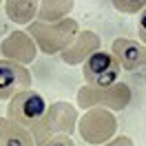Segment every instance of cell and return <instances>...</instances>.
Here are the masks:
<instances>
[{
    "label": "cell",
    "instance_id": "cell-5",
    "mask_svg": "<svg viewBox=\"0 0 146 146\" xmlns=\"http://www.w3.org/2000/svg\"><path fill=\"white\" fill-rule=\"evenodd\" d=\"M46 106H49V104L44 102V98L38 91L25 89V91L16 93L9 100V104H7V117H9L11 122L20 124V126L31 128L36 122L42 119Z\"/></svg>",
    "mask_w": 146,
    "mask_h": 146
},
{
    "label": "cell",
    "instance_id": "cell-3",
    "mask_svg": "<svg viewBox=\"0 0 146 146\" xmlns=\"http://www.w3.org/2000/svg\"><path fill=\"white\" fill-rule=\"evenodd\" d=\"M131 86L126 82H115L111 86H93L84 84L75 95V104L80 109H93V106H104L109 111H124L131 104Z\"/></svg>",
    "mask_w": 146,
    "mask_h": 146
},
{
    "label": "cell",
    "instance_id": "cell-17",
    "mask_svg": "<svg viewBox=\"0 0 146 146\" xmlns=\"http://www.w3.org/2000/svg\"><path fill=\"white\" fill-rule=\"evenodd\" d=\"M137 36H139V42L146 44V7L139 11V20H137Z\"/></svg>",
    "mask_w": 146,
    "mask_h": 146
},
{
    "label": "cell",
    "instance_id": "cell-18",
    "mask_svg": "<svg viewBox=\"0 0 146 146\" xmlns=\"http://www.w3.org/2000/svg\"><path fill=\"white\" fill-rule=\"evenodd\" d=\"M0 2H5V0H0Z\"/></svg>",
    "mask_w": 146,
    "mask_h": 146
},
{
    "label": "cell",
    "instance_id": "cell-8",
    "mask_svg": "<svg viewBox=\"0 0 146 146\" xmlns=\"http://www.w3.org/2000/svg\"><path fill=\"white\" fill-rule=\"evenodd\" d=\"M38 51L36 40L29 36L27 31H11L9 36L0 42V55L7 58V60H13V62L20 64H31L36 60Z\"/></svg>",
    "mask_w": 146,
    "mask_h": 146
},
{
    "label": "cell",
    "instance_id": "cell-13",
    "mask_svg": "<svg viewBox=\"0 0 146 146\" xmlns=\"http://www.w3.org/2000/svg\"><path fill=\"white\" fill-rule=\"evenodd\" d=\"M73 7H75V0H40L36 18L42 22H58L62 18H69Z\"/></svg>",
    "mask_w": 146,
    "mask_h": 146
},
{
    "label": "cell",
    "instance_id": "cell-4",
    "mask_svg": "<svg viewBox=\"0 0 146 146\" xmlns=\"http://www.w3.org/2000/svg\"><path fill=\"white\" fill-rule=\"evenodd\" d=\"M75 131L86 144L100 146L104 142H109L111 137H115L117 119L113 115V111L104 109V106H93V109H86L82 117H78Z\"/></svg>",
    "mask_w": 146,
    "mask_h": 146
},
{
    "label": "cell",
    "instance_id": "cell-6",
    "mask_svg": "<svg viewBox=\"0 0 146 146\" xmlns=\"http://www.w3.org/2000/svg\"><path fill=\"white\" fill-rule=\"evenodd\" d=\"M122 66H119L117 58L111 51H93L86 60L82 62V78L86 84L93 86H111L117 82Z\"/></svg>",
    "mask_w": 146,
    "mask_h": 146
},
{
    "label": "cell",
    "instance_id": "cell-7",
    "mask_svg": "<svg viewBox=\"0 0 146 146\" xmlns=\"http://www.w3.org/2000/svg\"><path fill=\"white\" fill-rule=\"evenodd\" d=\"M25 89H31V73L27 64L2 58L0 60V100H11L16 93Z\"/></svg>",
    "mask_w": 146,
    "mask_h": 146
},
{
    "label": "cell",
    "instance_id": "cell-2",
    "mask_svg": "<svg viewBox=\"0 0 146 146\" xmlns=\"http://www.w3.org/2000/svg\"><path fill=\"white\" fill-rule=\"evenodd\" d=\"M78 106L71 102H53L49 104L44 111V115L40 122H36L29 128L36 146H42L51 135L64 133V135H73L78 128Z\"/></svg>",
    "mask_w": 146,
    "mask_h": 146
},
{
    "label": "cell",
    "instance_id": "cell-12",
    "mask_svg": "<svg viewBox=\"0 0 146 146\" xmlns=\"http://www.w3.org/2000/svg\"><path fill=\"white\" fill-rule=\"evenodd\" d=\"M40 0H5V13L13 25H29L38 16Z\"/></svg>",
    "mask_w": 146,
    "mask_h": 146
},
{
    "label": "cell",
    "instance_id": "cell-9",
    "mask_svg": "<svg viewBox=\"0 0 146 146\" xmlns=\"http://www.w3.org/2000/svg\"><path fill=\"white\" fill-rule=\"evenodd\" d=\"M98 49H102L100 36H98L95 31H91V29H86V31L80 29V31H78V36L73 38V42L64 49L62 53H60V58H62L64 64L78 66V64H82L84 60H86L93 51H98Z\"/></svg>",
    "mask_w": 146,
    "mask_h": 146
},
{
    "label": "cell",
    "instance_id": "cell-16",
    "mask_svg": "<svg viewBox=\"0 0 146 146\" xmlns=\"http://www.w3.org/2000/svg\"><path fill=\"white\" fill-rule=\"evenodd\" d=\"M100 146H135L133 144V139L128 135H115V137H111L109 142H104V144Z\"/></svg>",
    "mask_w": 146,
    "mask_h": 146
},
{
    "label": "cell",
    "instance_id": "cell-15",
    "mask_svg": "<svg viewBox=\"0 0 146 146\" xmlns=\"http://www.w3.org/2000/svg\"><path fill=\"white\" fill-rule=\"evenodd\" d=\"M42 146H75L71 135H64V133H58V135H51Z\"/></svg>",
    "mask_w": 146,
    "mask_h": 146
},
{
    "label": "cell",
    "instance_id": "cell-14",
    "mask_svg": "<svg viewBox=\"0 0 146 146\" xmlns=\"http://www.w3.org/2000/svg\"><path fill=\"white\" fill-rule=\"evenodd\" d=\"M111 2L119 13H126V16H135L146 7V0H111Z\"/></svg>",
    "mask_w": 146,
    "mask_h": 146
},
{
    "label": "cell",
    "instance_id": "cell-11",
    "mask_svg": "<svg viewBox=\"0 0 146 146\" xmlns=\"http://www.w3.org/2000/svg\"><path fill=\"white\" fill-rule=\"evenodd\" d=\"M0 146H36L31 131L11 122L7 115L0 117Z\"/></svg>",
    "mask_w": 146,
    "mask_h": 146
},
{
    "label": "cell",
    "instance_id": "cell-10",
    "mask_svg": "<svg viewBox=\"0 0 146 146\" xmlns=\"http://www.w3.org/2000/svg\"><path fill=\"white\" fill-rule=\"evenodd\" d=\"M111 53L117 58L119 66L124 71H137L146 66V44L131 38H117L111 44Z\"/></svg>",
    "mask_w": 146,
    "mask_h": 146
},
{
    "label": "cell",
    "instance_id": "cell-1",
    "mask_svg": "<svg viewBox=\"0 0 146 146\" xmlns=\"http://www.w3.org/2000/svg\"><path fill=\"white\" fill-rule=\"evenodd\" d=\"M78 31H80V25L71 16L58 22H42L36 18L33 22L27 25V33L36 40L38 51L44 55H60L73 42Z\"/></svg>",
    "mask_w": 146,
    "mask_h": 146
}]
</instances>
